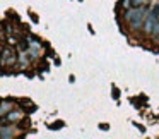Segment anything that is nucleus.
I'll return each mask as SVG.
<instances>
[{
	"mask_svg": "<svg viewBox=\"0 0 159 139\" xmlns=\"http://www.w3.org/2000/svg\"><path fill=\"white\" fill-rule=\"evenodd\" d=\"M120 7L123 9V11L130 9V7H132V0H121V2H120Z\"/></svg>",
	"mask_w": 159,
	"mask_h": 139,
	"instance_id": "0eeeda50",
	"label": "nucleus"
},
{
	"mask_svg": "<svg viewBox=\"0 0 159 139\" xmlns=\"http://www.w3.org/2000/svg\"><path fill=\"white\" fill-rule=\"evenodd\" d=\"M17 53H16V50L12 48V45H9L7 48L2 50V53H0V65L2 67H16L17 65Z\"/></svg>",
	"mask_w": 159,
	"mask_h": 139,
	"instance_id": "f03ea898",
	"label": "nucleus"
},
{
	"mask_svg": "<svg viewBox=\"0 0 159 139\" xmlns=\"http://www.w3.org/2000/svg\"><path fill=\"white\" fill-rule=\"evenodd\" d=\"M14 108H16V103H12V101H2V103H0V117L9 113V112L14 110Z\"/></svg>",
	"mask_w": 159,
	"mask_h": 139,
	"instance_id": "39448f33",
	"label": "nucleus"
},
{
	"mask_svg": "<svg viewBox=\"0 0 159 139\" xmlns=\"http://www.w3.org/2000/svg\"><path fill=\"white\" fill-rule=\"evenodd\" d=\"M149 11H151V9H149L147 5H139V7H134V5H132L130 9H127V11L123 12V19L127 21V24H128V28H130L132 33L142 31L145 16L149 14Z\"/></svg>",
	"mask_w": 159,
	"mask_h": 139,
	"instance_id": "f257e3e1",
	"label": "nucleus"
},
{
	"mask_svg": "<svg viewBox=\"0 0 159 139\" xmlns=\"http://www.w3.org/2000/svg\"><path fill=\"white\" fill-rule=\"evenodd\" d=\"M151 0H132V5L134 7H139V5H149Z\"/></svg>",
	"mask_w": 159,
	"mask_h": 139,
	"instance_id": "423d86ee",
	"label": "nucleus"
},
{
	"mask_svg": "<svg viewBox=\"0 0 159 139\" xmlns=\"http://www.w3.org/2000/svg\"><path fill=\"white\" fill-rule=\"evenodd\" d=\"M22 118H24V112H21L19 108H14V110H11L9 113L2 115L0 124H16L17 125L19 122H22Z\"/></svg>",
	"mask_w": 159,
	"mask_h": 139,
	"instance_id": "7ed1b4c3",
	"label": "nucleus"
},
{
	"mask_svg": "<svg viewBox=\"0 0 159 139\" xmlns=\"http://www.w3.org/2000/svg\"><path fill=\"white\" fill-rule=\"evenodd\" d=\"M26 38L29 40V48H28V55L31 57V60H38L39 57L43 55V46H41V43L39 41H36V40H33L31 36H26Z\"/></svg>",
	"mask_w": 159,
	"mask_h": 139,
	"instance_id": "20e7f679",
	"label": "nucleus"
}]
</instances>
